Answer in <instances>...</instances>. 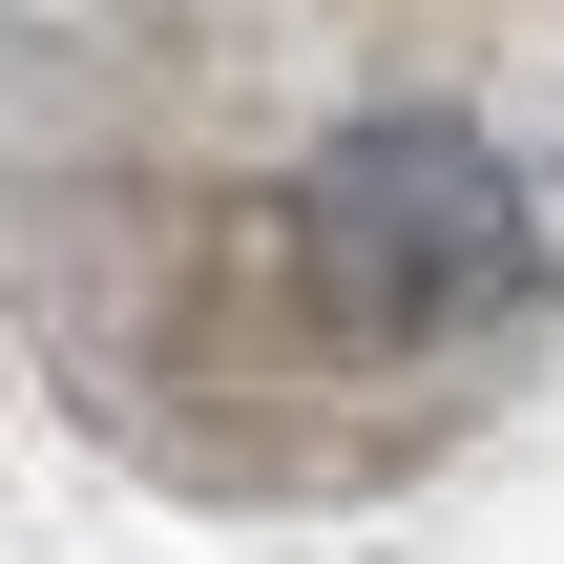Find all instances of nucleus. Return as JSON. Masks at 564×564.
Here are the masks:
<instances>
[]
</instances>
